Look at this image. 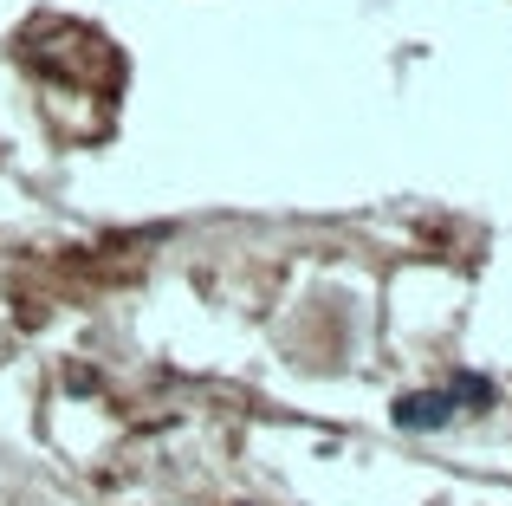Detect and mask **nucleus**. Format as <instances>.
<instances>
[{
    "label": "nucleus",
    "instance_id": "1",
    "mask_svg": "<svg viewBox=\"0 0 512 506\" xmlns=\"http://www.w3.org/2000/svg\"><path fill=\"white\" fill-rule=\"evenodd\" d=\"M396 422L402 429H441V422H454V403H448V390H422V396H402L396 403Z\"/></svg>",
    "mask_w": 512,
    "mask_h": 506
}]
</instances>
